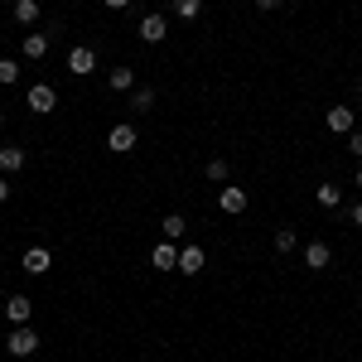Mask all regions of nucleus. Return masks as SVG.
I'll list each match as a JSON object with an SVG mask.
<instances>
[{
    "mask_svg": "<svg viewBox=\"0 0 362 362\" xmlns=\"http://www.w3.org/2000/svg\"><path fill=\"white\" fill-rule=\"evenodd\" d=\"M5 353H10V358H29V353H39V334H34L29 324L10 329V338H5Z\"/></svg>",
    "mask_w": 362,
    "mask_h": 362,
    "instance_id": "f257e3e1",
    "label": "nucleus"
},
{
    "mask_svg": "<svg viewBox=\"0 0 362 362\" xmlns=\"http://www.w3.org/2000/svg\"><path fill=\"white\" fill-rule=\"evenodd\" d=\"M136 145H140V136H136V126H131V121L112 126V136H107V150H112V155H131Z\"/></svg>",
    "mask_w": 362,
    "mask_h": 362,
    "instance_id": "f03ea898",
    "label": "nucleus"
},
{
    "mask_svg": "<svg viewBox=\"0 0 362 362\" xmlns=\"http://www.w3.org/2000/svg\"><path fill=\"white\" fill-rule=\"evenodd\" d=\"M25 102H29V112L49 116V112H54V107H58V92H54V87H49V83H34V87H29V92H25Z\"/></svg>",
    "mask_w": 362,
    "mask_h": 362,
    "instance_id": "7ed1b4c3",
    "label": "nucleus"
},
{
    "mask_svg": "<svg viewBox=\"0 0 362 362\" xmlns=\"http://www.w3.org/2000/svg\"><path fill=\"white\" fill-rule=\"evenodd\" d=\"M324 126H329L334 136H353V131H358V116H353V107H329V112H324Z\"/></svg>",
    "mask_w": 362,
    "mask_h": 362,
    "instance_id": "20e7f679",
    "label": "nucleus"
},
{
    "mask_svg": "<svg viewBox=\"0 0 362 362\" xmlns=\"http://www.w3.org/2000/svg\"><path fill=\"white\" fill-rule=\"evenodd\" d=\"M20 266H25L29 276H49V266H54V251H49V247H29L25 256H20Z\"/></svg>",
    "mask_w": 362,
    "mask_h": 362,
    "instance_id": "39448f33",
    "label": "nucleus"
},
{
    "mask_svg": "<svg viewBox=\"0 0 362 362\" xmlns=\"http://www.w3.org/2000/svg\"><path fill=\"white\" fill-rule=\"evenodd\" d=\"M140 39H145V44H165V39H169V20L160 15V10L140 20Z\"/></svg>",
    "mask_w": 362,
    "mask_h": 362,
    "instance_id": "423d86ee",
    "label": "nucleus"
},
{
    "mask_svg": "<svg viewBox=\"0 0 362 362\" xmlns=\"http://www.w3.org/2000/svg\"><path fill=\"white\" fill-rule=\"evenodd\" d=\"M203 266H208L203 247H198V242H184V247H179V271H184V276H198Z\"/></svg>",
    "mask_w": 362,
    "mask_h": 362,
    "instance_id": "0eeeda50",
    "label": "nucleus"
},
{
    "mask_svg": "<svg viewBox=\"0 0 362 362\" xmlns=\"http://www.w3.org/2000/svg\"><path fill=\"white\" fill-rule=\"evenodd\" d=\"M92 68H97V54H92L87 44H78V49H68V73H73V78H87Z\"/></svg>",
    "mask_w": 362,
    "mask_h": 362,
    "instance_id": "6e6552de",
    "label": "nucleus"
},
{
    "mask_svg": "<svg viewBox=\"0 0 362 362\" xmlns=\"http://www.w3.org/2000/svg\"><path fill=\"white\" fill-rule=\"evenodd\" d=\"M150 266L155 271H179V242H160L150 251Z\"/></svg>",
    "mask_w": 362,
    "mask_h": 362,
    "instance_id": "1a4fd4ad",
    "label": "nucleus"
},
{
    "mask_svg": "<svg viewBox=\"0 0 362 362\" xmlns=\"http://www.w3.org/2000/svg\"><path fill=\"white\" fill-rule=\"evenodd\" d=\"M218 208L232 213V218H237V213H247V189H242V184H227L223 198H218Z\"/></svg>",
    "mask_w": 362,
    "mask_h": 362,
    "instance_id": "9d476101",
    "label": "nucleus"
},
{
    "mask_svg": "<svg viewBox=\"0 0 362 362\" xmlns=\"http://www.w3.org/2000/svg\"><path fill=\"white\" fill-rule=\"evenodd\" d=\"M29 314H34V305H29L25 295H10V300H5V319H10V329L29 324Z\"/></svg>",
    "mask_w": 362,
    "mask_h": 362,
    "instance_id": "9b49d317",
    "label": "nucleus"
},
{
    "mask_svg": "<svg viewBox=\"0 0 362 362\" xmlns=\"http://www.w3.org/2000/svg\"><path fill=\"white\" fill-rule=\"evenodd\" d=\"M25 169V150L20 145H0V174H20Z\"/></svg>",
    "mask_w": 362,
    "mask_h": 362,
    "instance_id": "f8f14e48",
    "label": "nucleus"
},
{
    "mask_svg": "<svg viewBox=\"0 0 362 362\" xmlns=\"http://www.w3.org/2000/svg\"><path fill=\"white\" fill-rule=\"evenodd\" d=\"M329 261H334V251L324 247V242H309V247H305V266H309V271H324Z\"/></svg>",
    "mask_w": 362,
    "mask_h": 362,
    "instance_id": "ddd939ff",
    "label": "nucleus"
},
{
    "mask_svg": "<svg viewBox=\"0 0 362 362\" xmlns=\"http://www.w3.org/2000/svg\"><path fill=\"white\" fill-rule=\"evenodd\" d=\"M44 54H49V34H25V58L29 63H39Z\"/></svg>",
    "mask_w": 362,
    "mask_h": 362,
    "instance_id": "4468645a",
    "label": "nucleus"
},
{
    "mask_svg": "<svg viewBox=\"0 0 362 362\" xmlns=\"http://www.w3.org/2000/svg\"><path fill=\"white\" fill-rule=\"evenodd\" d=\"M107 83H112V92H131L136 87V68H112Z\"/></svg>",
    "mask_w": 362,
    "mask_h": 362,
    "instance_id": "2eb2a0df",
    "label": "nucleus"
},
{
    "mask_svg": "<svg viewBox=\"0 0 362 362\" xmlns=\"http://www.w3.org/2000/svg\"><path fill=\"white\" fill-rule=\"evenodd\" d=\"M160 227H165V242H184V237H189V223H184L179 213H169Z\"/></svg>",
    "mask_w": 362,
    "mask_h": 362,
    "instance_id": "dca6fc26",
    "label": "nucleus"
},
{
    "mask_svg": "<svg viewBox=\"0 0 362 362\" xmlns=\"http://www.w3.org/2000/svg\"><path fill=\"white\" fill-rule=\"evenodd\" d=\"M314 203H319V208H338V203H343L338 184H319V189H314Z\"/></svg>",
    "mask_w": 362,
    "mask_h": 362,
    "instance_id": "f3484780",
    "label": "nucleus"
},
{
    "mask_svg": "<svg viewBox=\"0 0 362 362\" xmlns=\"http://www.w3.org/2000/svg\"><path fill=\"white\" fill-rule=\"evenodd\" d=\"M39 20V0H15V25H34Z\"/></svg>",
    "mask_w": 362,
    "mask_h": 362,
    "instance_id": "a211bd4d",
    "label": "nucleus"
},
{
    "mask_svg": "<svg viewBox=\"0 0 362 362\" xmlns=\"http://www.w3.org/2000/svg\"><path fill=\"white\" fill-rule=\"evenodd\" d=\"M131 112H155V92H150V87H136V97H131Z\"/></svg>",
    "mask_w": 362,
    "mask_h": 362,
    "instance_id": "6ab92c4d",
    "label": "nucleus"
},
{
    "mask_svg": "<svg viewBox=\"0 0 362 362\" xmlns=\"http://www.w3.org/2000/svg\"><path fill=\"white\" fill-rule=\"evenodd\" d=\"M295 247H300V237H295V227H280V232H276V251H280V256H290Z\"/></svg>",
    "mask_w": 362,
    "mask_h": 362,
    "instance_id": "aec40b11",
    "label": "nucleus"
},
{
    "mask_svg": "<svg viewBox=\"0 0 362 362\" xmlns=\"http://www.w3.org/2000/svg\"><path fill=\"white\" fill-rule=\"evenodd\" d=\"M198 10H203V0H174V15L179 20H198Z\"/></svg>",
    "mask_w": 362,
    "mask_h": 362,
    "instance_id": "412c9836",
    "label": "nucleus"
},
{
    "mask_svg": "<svg viewBox=\"0 0 362 362\" xmlns=\"http://www.w3.org/2000/svg\"><path fill=\"white\" fill-rule=\"evenodd\" d=\"M15 78H20V63H15V58H0V83L15 87Z\"/></svg>",
    "mask_w": 362,
    "mask_h": 362,
    "instance_id": "4be33fe9",
    "label": "nucleus"
},
{
    "mask_svg": "<svg viewBox=\"0 0 362 362\" xmlns=\"http://www.w3.org/2000/svg\"><path fill=\"white\" fill-rule=\"evenodd\" d=\"M208 179L223 184V179H227V160H208Z\"/></svg>",
    "mask_w": 362,
    "mask_h": 362,
    "instance_id": "5701e85b",
    "label": "nucleus"
},
{
    "mask_svg": "<svg viewBox=\"0 0 362 362\" xmlns=\"http://www.w3.org/2000/svg\"><path fill=\"white\" fill-rule=\"evenodd\" d=\"M348 150H353V155L362 160V131H353V136H348Z\"/></svg>",
    "mask_w": 362,
    "mask_h": 362,
    "instance_id": "b1692460",
    "label": "nucleus"
},
{
    "mask_svg": "<svg viewBox=\"0 0 362 362\" xmlns=\"http://www.w3.org/2000/svg\"><path fill=\"white\" fill-rule=\"evenodd\" d=\"M348 223H358V227H362V203H353V208H348Z\"/></svg>",
    "mask_w": 362,
    "mask_h": 362,
    "instance_id": "393cba45",
    "label": "nucleus"
},
{
    "mask_svg": "<svg viewBox=\"0 0 362 362\" xmlns=\"http://www.w3.org/2000/svg\"><path fill=\"white\" fill-rule=\"evenodd\" d=\"M10 198V174H0V203Z\"/></svg>",
    "mask_w": 362,
    "mask_h": 362,
    "instance_id": "a878e982",
    "label": "nucleus"
},
{
    "mask_svg": "<svg viewBox=\"0 0 362 362\" xmlns=\"http://www.w3.org/2000/svg\"><path fill=\"white\" fill-rule=\"evenodd\" d=\"M256 5H261V10H280L285 0H256Z\"/></svg>",
    "mask_w": 362,
    "mask_h": 362,
    "instance_id": "bb28decb",
    "label": "nucleus"
},
{
    "mask_svg": "<svg viewBox=\"0 0 362 362\" xmlns=\"http://www.w3.org/2000/svg\"><path fill=\"white\" fill-rule=\"evenodd\" d=\"M126 5H131V0H107V10H126Z\"/></svg>",
    "mask_w": 362,
    "mask_h": 362,
    "instance_id": "cd10ccee",
    "label": "nucleus"
},
{
    "mask_svg": "<svg viewBox=\"0 0 362 362\" xmlns=\"http://www.w3.org/2000/svg\"><path fill=\"white\" fill-rule=\"evenodd\" d=\"M353 184H358V189H362V169H358V179H353Z\"/></svg>",
    "mask_w": 362,
    "mask_h": 362,
    "instance_id": "c85d7f7f",
    "label": "nucleus"
},
{
    "mask_svg": "<svg viewBox=\"0 0 362 362\" xmlns=\"http://www.w3.org/2000/svg\"><path fill=\"white\" fill-rule=\"evenodd\" d=\"M358 97H362V78H358Z\"/></svg>",
    "mask_w": 362,
    "mask_h": 362,
    "instance_id": "c756f323",
    "label": "nucleus"
},
{
    "mask_svg": "<svg viewBox=\"0 0 362 362\" xmlns=\"http://www.w3.org/2000/svg\"><path fill=\"white\" fill-rule=\"evenodd\" d=\"M0 126H5V112H0Z\"/></svg>",
    "mask_w": 362,
    "mask_h": 362,
    "instance_id": "7c9ffc66",
    "label": "nucleus"
},
{
    "mask_svg": "<svg viewBox=\"0 0 362 362\" xmlns=\"http://www.w3.org/2000/svg\"><path fill=\"white\" fill-rule=\"evenodd\" d=\"M358 309H362V295H358Z\"/></svg>",
    "mask_w": 362,
    "mask_h": 362,
    "instance_id": "2f4dec72",
    "label": "nucleus"
}]
</instances>
